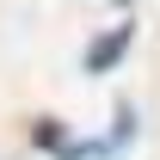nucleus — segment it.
<instances>
[{
  "instance_id": "obj_1",
  "label": "nucleus",
  "mask_w": 160,
  "mask_h": 160,
  "mask_svg": "<svg viewBox=\"0 0 160 160\" xmlns=\"http://www.w3.org/2000/svg\"><path fill=\"white\" fill-rule=\"evenodd\" d=\"M129 142H136V105H117V129H111V136H99V142H62L56 160H111V154H123Z\"/></svg>"
},
{
  "instance_id": "obj_2",
  "label": "nucleus",
  "mask_w": 160,
  "mask_h": 160,
  "mask_svg": "<svg viewBox=\"0 0 160 160\" xmlns=\"http://www.w3.org/2000/svg\"><path fill=\"white\" fill-rule=\"evenodd\" d=\"M129 43H136V25H117V31H105V37L86 49V74H111V68L123 62V49H129Z\"/></svg>"
},
{
  "instance_id": "obj_3",
  "label": "nucleus",
  "mask_w": 160,
  "mask_h": 160,
  "mask_svg": "<svg viewBox=\"0 0 160 160\" xmlns=\"http://www.w3.org/2000/svg\"><path fill=\"white\" fill-rule=\"evenodd\" d=\"M31 142H37V148H49V154H56L62 142H68V129H62L56 117H37V123H31Z\"/></svg>"
}]
</instances>
